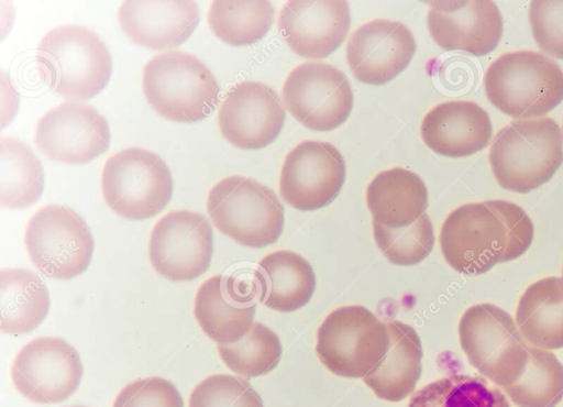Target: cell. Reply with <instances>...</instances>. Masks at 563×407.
Segmentation results:
<instances>
[{
    "label": "cell",
    "instance_id": "6da1fadb",
    "mask_svg": "<svg viewBox=\"0 0 563 407\" xmlns=\"http://www.w3.org/2000/svg\"><path fill=\"white\" fill-rule=\"evenodd\" d=\"M533 235V223L521 207L495 199L454 209L441 227L440 246L452 268L481 275L498 263L518 258Z\"/></svg>",
    "mask_w": 563,
    "mask_h": 407
},
{
    "label": "cell",
    "instance_id": "30bf717a",
    "mask_svg": "<svg viewBox=\"0 0 563 407\" xmlns=\"http://www.w3.org/2000/svg\"><path fill=\"white\" fill-rule=\"evenodd\" d=\"M25 245L38 271L56 279L82 274L93 252L88 224L76 211L59 205L45 206L31 218Z\"/></svg>",
    "mask_w": 563,
    "mask_h": 407
},
{
    "label": "cell",
    "instance_id": "5bb4252c",
    "mask_svg": "<svg viewBox=\"0 0 563 407\" xmlns=\"http://www.w3.org/2000/svg\"><path fill=\"white\" fill-rule=\"evenodd\" d=\"M345 174L344 158L334 145L306 140L286 156L280 172L279 193L295 209L316 210L329 205L339 195Z\"/></svg>",
    "mask_w": 563,
    "mask_h": 407
},
{
    "label": "cell",
    "instance_id": "83f0119b",
    "mask_svg": "<svg viewBox=\"0 0 563 407\" xmlns=\"http://www.w3.org/2000/svg\"><path fill=\"white\" fill-rule=\"evenodd\" d=\"M44 172L41 162L22 141L0 139V204L13 209L33 205L42 195Z\"/></svg>",
    "mask_w": 563,
    "mask_h": 407
},
{
    "label": "cell",
    "instance_id": "8fae6325",
    "mask_svg": "<svg viewBox=\"0 0 563 407\" xmlns=\"http://www.w3.org/2000/svg\"><path fill=\"white\" fill-rule=\"evenodd\" d=\"M283 100L302 125L314 131H331L349 118L353 92L349 79L336 67L307 62L286 78Z\"/></svg>",
    "mask_w": 563,
    "mask_h": 407
},
{
    "label": "cell",
    "instance_id": "d590c367",
    "mask_svg": "<svg viewBox=\"0 0 563 407\" xmlns=\"http://www.w3.org/2000/svg\"><path fill=\"white\" fill-rule=\"evenodd\" d=\"M112 407H184V402L172 382L152 376L126 384Z\"/></svg>",
    "mask_w": 563,
    "mask_h": 407
},
{
    "label": "cell",
    "instance_id": "5b68a950",
    "mask_svg": "<svg viewBox=\"0 0 563 407\" xmlns=\"http://www.w3.org/2000/svg\"><path fill=\"white\" fill-rule=\"evenodd\" d=\"M143 91L162 117L191 123L207 118L216 108L219 85L211 70L196 56L170 51L147 62Z\"/></svg>",
    "mask_w": 563,
    "mask_h": 407
},
{
    "label": "cell",
    "instance_id": "277c9868",
    "mask_svg": "<svg viewBox=\"0 0 563 407\" xmlns=\"http://www.w3.org/2000/svg\"><path fill=\"white\" fill-rule=\"evenodd\" d=\"M484 87L487 99L505 114L533 119L563 100V70L541 53L509 52L489 65Z\"/></svg>",
    "mask_w": 563,
    "mask_h": 407
},
{
    "label": "cell",
    "instance_id": "9a60e30c",
    "mask_svg": "<svg viewBox=\"0 0 563 407\" xmlns=\"http://www.w3.org/2000/svg\"><path fill=\"white\" fill-rule=\"evenodd\" d=\"M35 143L54 161L84 164L108 150L110 129L92 106L66 101L38 120Z\"/></svg>",
    "mask_w": 563,
    "mask_h": 407
},
{
    "label": "cell",
    "instance_id": "8992f818",
    "mask_svg": "<svg viewBox=\"0 0 563 407\" xmlns=\"http://www.w3.org/2000/svg\"><path fill=\"white\" fill-rule=\"evenodd\" d=\"M207 211L221 233L249 248L275 243L284 228V207L275 193L243 176L218 182L209 191Z\"/></svg>",
    "mask_w": 563,
    "mask_h": 407
},
{
    "label": "cell",
    "instance_id": "4dcf8cb0",
    "mask_svg": "<svg viewBox=\"0 0 563 407\" xmlns=\"http://www.w3.org/2000/svg\"><path fill=\"white\" fill-rule=\"evenodd\" d=\"M408 407H510L505 394L485 378L451 374L416 392Z\"/></svg>",
    "mask_w": 563,
    "mask_h": 407
},
{
    "label": "cell",
    "instance_id": "7c38bea8",
    "mask_svg": "<svg viewBox=\"0 0 563 407\" xmlns=\"http://www.w3.org/2000/svg\"><path fill=\"white\" fill-rule=\"evenodd\" d=\"M213 253L212 229L205 216L174 210L152 230L148 256L153 268L173 282L198 278L209 268Z\"/></svg>",
    "mask_w": 563,
    "mask_h": 407
},
{
    "label": "cell",
    "instance_id": "d6a6232c",
    "mask_svg": "<svg viewBox=\"0 0 563 407\" xmlns=\"http://www.w3.org/2000/svg\"><path fill=\"white\" fill-rule=\"evenodd\" d=\"M373 235L384 256L399 266L420 263L434 245L433 227L427 213L410 226L399 229L388 228L373 220Z\"/></svg>",
    "mask_w": 563,
    "mask_h": 407
},
{
    "label": "cell",
    "instance_id": "d4e9b609",
    "mask_svg": "<svg viewBox=\"0 0 563 407\" xmlns=\"http://www.w3.org/2000/svg\"><path fill=\"white\" fill-rule=\"evenodd\" d=\"M366 204L373 220L393 229L410 226L428 208V189L409 169L395 167L377 174L367 186Z\"/></svg>",
    "mask_w": 563,
    "mask_h": 407
},
{
    "label": "cell",
    "instance_id": "2e32d148",
    "mask_svg": "<svg viewBox=\"0 0 563 407\" xmlns=\"http://www.w3.org/2000/svg\"><path fill=\"white\" fill-rule=\"evenodd\" d=\"M285 109L273 88L260 81H242L222 101L218 123L222 135L242 150L273 143L285 122Z\"/></svg>",
    "mask_w": 563,
    "mask_h": 407
},
{
    "label": "cell",
    "instance_id": "ba28073f",
    "mask_svg": "<svg viewBox=\"0 0 563 407\" xmlns=\"http://www.w3.org/2000/svg\"><path fill=\"white\" fill-rule=\"evenodd\" d=\"M389 345L385 322L363 306H344L330 312L319 327L316 352L333 374L363 378L384 359Z\"/></svg>",
    "mask_w": 563,
    "mask_h": 407
},
{
    "label": "cell",
    "instance_id": "44dd1931",
    "mask_svg": "<svg viewBox=\"0 0 563 407\" xmlns=\"http://www.w3.org/2000/svg\"><path fill=\"white\" fill-rule=\"evenodd\" d=\"M420 133L433 152L464 157L487 146L493 125L488 113L474 101L450 100L433 107L424 116Z\"/></svg>",
    "mask_w": 563,
    "mask_h": 407
},
{
    "label": "cell",
    "instance_id": "ffe728a7",
    "mask_svg": "<svg viewBox=\"0 0 563 407\" xmlns=\"http://www.w3.org/2000/svg\"><path fill=\"white\" fill-rule=\"evenodd\" d=\"M351 25L346 1H288L278 18L284 40L297 55L323 58L345 40Z\"/></svg>",
    "mask_w": 563,
    "mask_h": 407
},
{
    "label": "cell",
    "instance_id": "ac0fdd59",
    "mask_svg": "<svg viewBox=\"0 0 563 407\" xmlns=\"http://www.w3.org/2000/svg\"><path fill=\"white\" fill-rule=\"evenodd\" d=\"M428 6L429 32L441 48L483 56L498 45L503 16L495 2L428 1Z\"/></svg>",
    "mask_w": 563,
    "mask_h": 407
},
{
    "label": "cell",
    "instance_id": "e0dca14e",
    "mask_svg": "<svg viewBox=\"0 0 563 407\" xmlns=\"http://www.w3.org/2000/svg\"><path fill=\"white\" fill-rule=\"evenodd\" d=\"M415 52V37L405 24L376 19L353 32L346 46V61L356 79L383 85L407 68Z\"/></svg>",
    "mask_w": 563,
    "mask_h": 407
},
{
    "label": "cell",
    "instance_id": "3957f363",
    "mask_svg": "<svg viewBox=\"0 0 563 407\" xmlns=\"http://www.w3.org/2000/svg\"><path fill=\"white\" fill-rule=\"evenodd\" d=\"M35 59L49 88L71 100L99 94L112 73L108 47L93 31L80 25H62L45 34Z\"/></svg>",
    "mask_w": 563,
    "mask_h": 407
},
{
    "label": "cell",
    "instance_id": "7a4b0ae2",
    "mask_svg": "<svg viewBox=\"0 0 563 407\" xmlns=\"http://www.w3.org/2000/svg\"><path fill=\"white\" fill-rule=\"evenodd\" d=\"M489 163L498 184L527 194L550 180L563 163V133L551 118L519 119L495 136Z\"/></svg>",
    "mask_w": 563,
    "mask_h": 407
},
{
    "label": "cell",
    "instance_id": "4316f807",
    "mask_svg": "<svg viewBox=\"0 0 563 407\" xmlns=\"http://www.w3.org/2000/svg\"><path fill=\"white\" fill-rule=\"evenodd\" d=\"M49 309V294L43 280L25 268L0 272V329L8 334L34 330Z\"/></svg>",
    "mask_w": 563,
    "mask_h": 407
},
{
    "label": "cell",
    "instance_id": "f1b7e54d",
    "mask_svg": "<svg viewBox=\"0 0 563 407\" xmlns=\"http://www.w3.org/2000/svg\"><path fill=\"white\" fill-rule=\"evenodd\" d=\"M269 1H213L208 23L224 43L232 46L251 45L268 32L274 21Z\"/></svg>",
    "mask_w": 563,
    "mask_h": 407
},
{
    "label": "cell",
    "instance_id": "1f68e13d",
    "mask_svg": "<svg viewBox=\"0 0 563 407\" xmlns=\"http://www.w3.org/2000/svg\"><path fill=\"white\" fill-rule=\"evenodd\" d=\"M224 364L244 377H256L274 370L282 356L278 336L268 327L253 322L247 333L231 344H218Z\"/></svg>",
    "mask_w": 563,
    "mask_h": 407
},
{
    "label": "cell",
    "instance_id": "4fadbf2b",
    "mask_svg": "<svg viewBox=\"0 0 563 407\" xmlns=\"http://www.w3.org/2000/svg\"><path fill=\"white\" fill-rule=\"evenodd\" d=\"M82 364L77 350L59 338H37L16 354L11 377L18 392L36 404L60 403L78 388Z\"/></svg>",
    "mask_w": 563,
    "mask_h": 407
},
{
    "label": "cell",
    "instance_id": "836d02e7",
    "mask_svg": "<svg viewBox=\"0 0 563 407\" xmlns=\"http://www.w3.org/2000/svg\"><path fill=\"white\" fill-rule=\"evenodd\" d=\"M188 407H264L262 398L241 377L216 374L202 380L191 392Z\"/></svg>",
    "mask_w": 563,
    "mask_h": 407
},
{
    "label": "cell",
    "instance_id": "e575fe53",
    "mask_svg": "<svg viewBox=\"0 0 563 407\" xmlns=\"http://www.w3.org/2000/svg\"><path fill=\"white\" fill-rule=\"evenodd\" d=\"M529 22L539 48L563 59V1H531Z\"/></svg>",
    "mask_w": 563,
    "mask_h": 407
},
{
    "label": "cell",
    "instance_id": "484cf974",
    "mask_svg": "<svg viewBox=\"0 0 563 407\" xmlns=\"http://www.w3.org/2000/svg\"><path fill=\"white\" fill-rule=\"evenodd\" d=\"M516 322L530 345L563 348V277H545L528 286L519 300Z\"/></svg>",
    "mask_w": 563,
    "mask_h": 407
},
{
    "label": "cell",
    "instance_id": "603a6c76",
    "mask_svg": "<svg viewBox=\"0 0 563 407\" xmlns=\"http://www.w3.org/2000/svg\"><path fill=\"white\" fill-rule=\"evenodd\" d=\"M385 323L390 334L389 349L363 381L378 398L400 402L413 392L420 378L422 346L411 326L398 320Z\"/></svg>",
    "mask_w": 563,
    "mask_h": 407
},
{
    "label": "cell",
    "instance_id": "8d00e7d4",
    "mask_svg": "<svg viewBox=\"0 0 563 407\" xmlns=\"http://www.w3.org/2000/svg\"><path fill=\"white\" fill-rule=\"evenodd\" d=\"M69 407H86V406H69Z\"/></svg>",
    "mask_w": 563,
    "mask_h": 407
},
{
    "label": "cell",
    "instance_id": "f546056e",
    "mask_svg": "<svg viewBox=\"0 0 563 407\" xmlns=\"http://www.w3.org/2000/svg\"><path fill=\"white\" fill-rule=\"evenodd\" d=\"M503 391L519 407H555L563 399V365L552 352L528 345L525 372Z\"/></svg>",
    "mask_w": 563,
    "mask_h": 407
},
{
    "label": "cell",
    "instance_id": "d6986e66",
    "mask_svg": "<svg viewBox=\"0 0 563 407\" xmlns=\"http://www.w3.org/2000/svg\"><path fill=\"white\" fill-rule=\"evenodd\" d=\"M257 288L234 275H216L203 282L195 297L194 314L202 331L218 344L243 338L253 324Z\"/></svg>",
    "mask_w": 563,
    "mask_h": 407
},
{
    "label": "cell",
    "instance_id": "9c48e42d",
    "mask_svg": "<svg viewBox=\"0 0 563 407\" xmlns=\"http://www.w3.org/2000/svg\"><path fill=\"white\" fill-rule=\"evenodd\" d=\"M101 186L111 210L130 220L159 213L173 194L167 164L141 147H128L110 156L103 166Z\"/></svg>",
    "mask_w": 563,
    "mask_h": 407
},
{
    "label": "cell",
    "instance_id": "74e56055",
    "mask_svg": "<svg viewBox=\"0 0 563 407\" xmlns=\"http://www.w3.org/2000/svg\"><path fill=\"white\" fill-rule=\"evenodd\" d=\"M563 272V271H562Z\"/></svg>",
    "mask_w": 563,
    "mask_h": 407
},
{
    "label": "cell",
    "instance_id": "cb8c5ba5",
    "mask_svg": "<svg viewBox=\"0 0 563 407\" xmlns=\"http://www.w3.org/2000/svg\"><path fill=\"white\" fill-rule=\"evenodd\" d=\"M258 300L264 306L291 312L312 297L316 276L312 266L291 251H277L264 256L254 272Z\"/></svg>",
    "mask_w": 563,
    "mask_h": 407
},
{
    "label": "cell",
    "instance_id": "7402d4cb",
    "mask_svg": "<svg viewBox=\"0 0 563 407\" xmlns=\"http://www.w3.org/2000/svg\"><path fill=\"white\" fill-rule=\"evenodd\" d=\"M124 33L136 44L164 50L184 43L199 23L195 1H124L119 9Z\"/></svg>",
    "mask_w": 563,
    "mask_h": 407
},
{
    "label": "cell",
    "instance_id": "52a82bcc",
    "mask_svg": "<svg viewBox=\"0 0 563 407\" xmlns=\"http://www.w3.org/2000/svg\"><path fill=\"white\" fill-rule=\"evenodd\" d=\"M459 338L470 364L503 389L525 372L528 344L500 307L477 304L467 308L459 323Z\"/></svg>",
    "mask_w": 563,
    "mask_h": 407
}]
</instances>
